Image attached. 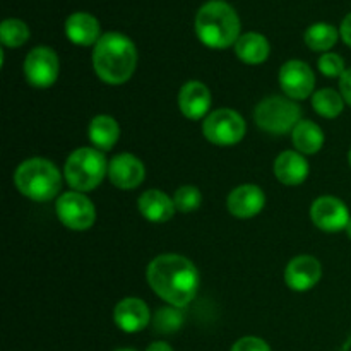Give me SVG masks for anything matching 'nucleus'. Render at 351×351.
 Returning <instances> with one entry per match:
<instances>
[{
	"mask_svg": "<svg viewBox=\"0 0 351 351\" xmlns=\"http://www.w3.org/2000/svg\"><path fill=\"white\" fill-rule=\"evenodd\" d=\"M151 290L173 307H187L199 290V271L187 257L161 254L154 257L146 271Z\"/></svg>",
	"mask_w": 351,
	"mask_h": 351,
	"instance_id": "nucleus-1",
	"label": "nucleus"
},
{
	"mask_svg": "<svg viewBox=\"0 0 351 351\" xmlns=\"http://www.w3.org/2000/svg\"><path fill=\"white\" fill-rule=\"evenodd\" d=\"M137 65L136 45L120 33H106L93 50V67L105 84L119 86L132 77Z\"/></svg>",
	"mask_w": 351,
	"mask_h": 351,
	"instance_id": "nucleus-2",
	"label": "nucleus"
},
{
	"mask_svg": "<svg viewBox=\"0 0 351 351\" xmlns=\"http://www.w3.org/2000/svg\"><path fill=\"white\" fill-rule=\"evenodd\" d=\"M195 33L206 47L223 50L239 41L240 19L230 3L211 0L195 16Z\"/></svg>",
	"mask_w": 351,
	"mask_h": 351,
	"instance_id": "nucleus-3",
	"label": "nucleus"
},
{
	"mask_svg": "<svg viewBox=\"0 0 351 351\" xmlns=\"http://www.w3.org/2000/svg\"><path fill=\"white\" fill-rule=\"evenodd\" d=\"M14 184L24 197L36 202H48L60 192L62 177L50 160L31 158L17 167Z\"/></svg>",
	"mask_w": 351,
	"mask_h": 351,
	"instance_id": "nucleus-4",
	"label": "nucleus"
},
{
	"mask_svg": "<svg viewBox=\"0 0 351 351\" xmlns=\"http://www.w3.org/2000/svg\"><path fill=\"white\" fill-rule=\"evenodd\" d=\"M108 161L96 147H79L65 161L64 177L75 192H89L108 175Z\"/></svg>",
	"mask_w": 351,
	"mask_h": 351,
	"instance_id": "nucleus-5",
	"label": "nucleus"
},
{
	"mask_svg": "<svg viewBox=\"0 0 351 351\" xmlns=\"http://www.w3.org/2000/svg\"><path fill=\"white\" fill-rule=\"evenodd\" d=\"M254 120L257 127L269 134L293 132L295 127L300 122V108L290 98L283 96H269L264 98L254 110Z\"/></svg>",
	"mask_w": 351,
	"mask_h": 351,
	"instance_id": "nucleus-6",
	"label": "nucleus"
},
{
	"mask_svg": "<svg viewBox=\"0 0 351 351\" xmlns=\"http://www.w3.org/2000/svg\"><path fill=\"white\" fill-rule=\"evenodd\" d=\"M247 123L239 112L219 108L209 113L202 122V134L216 146H233L245 137Z\"/></svg>",
	"mask_w": 351,
	"mask_h": 351,
	"instance_id": "nucleus-7",
	"label": "nucleus"
},
{
	"mask_svg": "<svg viewBox=\"0 0 351 351\" xmlns=\"http://www.w3.org/2000/svg\"><path fill=\"white\" fill-rule=\"evenodd\" d=\"M58 219L64 226L74 232L89 230L96 221V209L93 202L82 192H65L55 204Z\"/></svg>",
	"mask_w": 351,
	"mask_h": 351,
	"instance_id": "nucleus-8",
	"label": "nucleus"
},
{
	"mask_svg": "<svg viewBox=\"0 0 351 351\" xmlns=\"http://www.w3.org/2000/svg\"><path fill=\"white\" fill-rule=\"evenodd\" d=\"M58 57L51 48L36 47L27 53L24 60L26 81L34 88H50L58 77Z\"/></svg>",
	"mask_w": 351,
	"mask_h": 351,
	"instance_id": "nucleus-9",
	"label": "nucleus"
},
{
	"mask_svg": "<svg viewBox=\"0 0 351 351\" xmlns=\"http://www.w3.org/2000/svg\"><path fill=\"white\" fill-rule=\"evenodd\" d=\"M312 223L326 233H338L346 230L351 216L345 202L332 195H322L312 202Z\"/></svg>",
	"mask_w": 351,
	"mask_h": 351,
	"instance_id": "nucleus-10",
	"label": "nucleus"
},
{
	"mask_svg": "<svg viewBox=\"0 0 351 351\" xmlns=\"http://www.w3.org/2000/svg\"><path fill=\"white\" fill-rule=\"evenodd\" d=\"M280 84L287 98L305 99L314 95L315 75L305 62L290 60L280 69Z\"/></svg>",
	"mask_w": 351,
	"mask_h": 351,
	"instance_id": "nucleus-11",
	"label": "nucleus"
},
{
	"mask_svg": "<svg viewBox=\"0 0 351 351\" xmlns=\"http://www.w3.org/2000/svg\"><path fill=\"white\" fill-rule=\"evenodd\" d=\"M146 177V170L139 158L134 154L123 153L112 158L108 165V178L117 189L122 191H132L139 187Z\"/></svg>",
	"mask_w": 351,
	"mask_h": 351,
	"instance_id": "nucleus-12",
	"label": "nucleus"
},
{
	"mask_svg": "<svg viewBox=\"0 0 351 351\" xmlns=\"http://www.w3.org/2000/svg\"><path fill=\"white\" fill-rule=\"evenodd\" d=\"M321 276V263L312 256L293 257L285 269V283L293 291H308L319 283Z\"/></svg>",
	"mask_w": 351,
	"mask_h": 351,
	"instance_id": "nucleus-13",
	"label": "nucleus"
},
{
	"mask_svg": "<svg viewBox=\"0 0 351 351\" xmlns=\"http://www.w3.org/2000/svg\"><path fill=\"white\" fill-rule=\"evenodd\" d=\"M266 204V195L263 189L257 185L245 184L240 187L233 189L226 199L230 215H233L239 219H250L259 215Z\"/></svg>",
	"mask_w": 351,
	"mask_h": 351,
	"instance_id": "nucleus-14",
	"label": "nucleus"
},
{
	"mask_svg": "<svg viewBox=\"0 0 351 351\" xmlns=\"http://www.w3.org/2000/svg\"><path fill=\"white\" fill-rule=\"evenodd\" d=\"M178 108L189 120L204 119L211 108V91L199 81H189L178 93Z\"/></svg>",
	"mask_w": 351,
	"mask_h": 351,
	"instance_id": "nucleus-15",
	"label": "nucleus"
},
{
	"mask_svg": "<svg viewBox=\"0 0 351 351\" xmlns=\"http://www.w3.org/2000/svg\"><path fill=\"white\" fill-rule=\"evenodd\" d=\"M113 319L123 332H139L149 324L151 312L141 298L127 297L117 304Z\"/></svg>",
	"mask_w": 351,
	"mask_h": 351,
	"instance_id": "nucleus-16",
	"label": "nucleus"
},
{
	"mask_svg": "<svg viewBox=\"0 0 351 351\" xmlns=\"http://www.w3.org/2000/svg\"><path fill=\"white\" fill-rule=\"evenodd\" d=\"M137 208H139L141 215L151 223L170 221L177 209L173 199L168 197L165 192L158 191V189H149V191L143 192L137 201Z\"/></svg>",
	"mask_w": 351,
	"mask_h": 351,
	"instance_id": "nucleus-17",
	"label": "nucleus"
},
{
	"mask_svg": "<svg viewBox=\"0 0 351 351\" xmlns=\"http://www.w3.org/2000/svg\"><path fill=\"white\" fill-rule=\"evenodd\" d=\"M274 175L285 185H300L308 177V163L298 151H283L274 161Z\"/></svg>",
	"mask_w": 351,
	"mask_h": 351,
	"instance_id": "nucleus-18",
	"label": "nucleus"
},
{
	"mask_svg": "<svg viewBox=\"0 0 351 351\" xmlns=\"http://www.w3.org/2000/svg\"><path fill=\"white\" fill-rule=\"evenodd\" d=\"M65 34L72 43L81 47L96 45L101 38L98 19L88 12H75L69 16L65 21Z\"/></svg>",
	"mask_w": 351,
	"mask_h": 351,
	"instance_id": "nucleus-19",
	"label": "nucleus"
},
{
	"mask_svg": "<svg viewBox=\"0 0 351 351\" xmlns=\"http://www.w3.org/2000/svg\"><path fill=\"white\" fill-rule=\"evenodd\" d=\"M269 41L259 33H247L235 43V53L243 64L259 65L269 57Z\"/></svg>",
	"mask_w": 351,
	"mask_h": 351,
	"instance_id": "nucleus-20",
	"label": "nucleus"
},
{
	"mask_svg": "<svg viewBox=\"0 0 351 351\" xmlns=\"http://www.w3.org/2000/svg\"><path fill=\"white\" fill-rule=\"evenodd\" d=\"M120 137V127L110 115H98L89 123V141L99 151H110Z\"/></svg>",
	"mask_w": 351,
	"mask_h": 351,
	"instance_id": "nucleus-21",
	"label": "nucleus"
},
{
	"mask_svg": "<svg viewBox=\"0 0 351 351\" xmlns=\"http://www.w3.org/2000/svg\"><path fill=\"white\" fill-rule=\"evenodd\" d=\"M291 137L295 147L302 154H315L324 146V132L317 123L311 120H300L291 132Z\"/></svg>",
	"mask_w": 351,
	"mask_h": 351,
	"instance_id": "nucleus-22",
	"label": "nucleus"
},
{
	"mask_svg": "<svg viewBox=\"0 0 351 351\" xmlns=\"http://www.w3.org/2000/svg\"><path fill=\"white\" fill-rule=\"evenodd\" d=\"M312 106L324 119H336L338 115H341L343 108H345V99H343L341 93L335 91V89H319L312 95Z\"/></svg>",
	"mask_w": 351,
	"mask_h": 351,
	"instance_id": "nucleus-23",
	"label": "nucleus"
},
{
	"mask_svg": "<svg viewBox=\"0 0 351 351\" xmlns=\"http://www.w3.org/2000/svg\"><path fill=\"white\" fill-rule=\"evenodd\" d=\"M338 41V29L328 23L312 24L305 31V43L314 51H329Z\"/></svg>",
	"mask_w": 351,
	"mask_h": 351,
	"instance_id": "nucleus-24",
	"label": "nucleus"
},
{
	"mask_svg": "<svg viewBox=\"0 0 351 351\" xmlns=\"http://www.w3.org/2000/svg\"><path fill=\"white\" fill-rule=\"evenodd\" d=\"M29 38V27L21 19H5L0 26V40L5 47L17 48Z\"/></svg>",
	"mask_w": 351,
	"mask_h": 351,
	"instance_id": "nucleus-25",
	"label": "nucleus"
},
{
	"mask_svg": "<svg viewBox=\"0 0 351 351\" xmlns=\"http://www.w3.org/2000/svg\"><path fill=\"white\" fill-rule=\"evenodd\" d=\"M184 324V314L178 311V307H165L160 308L154 315V328L160 332H175Z\"/></svg>",
	"mask_w": 351,
	"mask_h": 351,
	"instance_id": "nucleus-26",
	"label": "nucleus"
},
{
	"mask_svg": "<svg viewBox=\"0 0 351 351\" xmlns=\"http://www.w3.org/2000/svg\"><path fill=\"white\" fill-rule=\"evenodd\" d=\"M175 208L182 213H192L201 206L202 194L197 187L194 185H184V187L177 189L173 194Z\"/></svg>",
	"mask_w": 351,
	"mask_h": 351,
	"instance_id": "nucleus-27",
	"label": "nucleus"
},
{
	"mask_svg": "<svg viewBox=\"0 0 351 351\" xmlns=\"http://www.w3.org/2000/svg\"><path fill=\"white\" fill-rule=\"evenodd\" d=\"M319 71L326 77H341L345 74V60L338 53H324L319 58Z\"/></svg>",
	"mask_w": 351,
	"mask_h": 351,
	"instance_id": "nucleus-28",
	"label": "nucleus"
},
{
	"mask_svg": "<svg viewBox=\"0 0 351 351\" xmlns=\"http://www.w3.org/2000/svg\"><path fill=\"white\" fill-rule=\"evenodd\" d=\"M232 351H271V348L264 339L256 338V336H245L233 345Z\"/></svg>",
	"mask_w": 351,
	"mask_h": 351,
	"instance_id": "nucleus-29",
	"label": "nucleus"
},
{
	"mask_svg": "<svg viewBox=\"0 0 351 351\" xmlns=\"http://www.w3.org/2000/svg\"><path fill=\"white\" fill-rule=\"evenodd\" d=\"M339 93L343 99L351 106V69H346L345 74L339 77Z\"/></svg>",
	"mask_w": 351,
	"mask_h": 351,
	"instance_id": "nucleus-30",
	"label": "nucleus"
},
{
	"mask_svg": "<svg viewBox=\"0 0 351 351\" xmlns=\"http://www.w3.org/2000/svg\"><path fill=\"white\" fill-rule=\"evenodd\" d=\"M339 33H341L343 41H345L348 47H351V12L345 17V19H343L341 29H339Z\"/></svg>",
	"mask_w": 351,
	"mask_h": 351,
	"instance_id": "nucleus-31",
	"label": "nucleus"
},
{
	"mask_svg": "<svg viewBox=\"0 0 351 351\" xmlns=\"http://www.w3.org/2000/svg\"><path fill=\"white\" fill-rule=\"evenodd\" d=\"M146 351H173V350H171V346L168 345V343L156 341V343H153V345L147 346Z\"/></svg>",
	"mask_w": 351,
	"mask_h": 351,
	"instance_id": "nucleus-32",
	"label": "nucleus"
},
{
	"mask_svg": "<svg viewBox=\"0 0 351 351\" xmlns=\"http://www.w3.org/2000/svg\"><path fill=\"white\" fill-rule=\"evenodd\" d=\"M346 233H348V237H350V239H351V219H350L348 226H346Z\"/></svg>",
	"mask_w": 351,
	"mask_h": 351,
	"instance_id": "nucleus-33",
	"label": "nucleus"
},
{
	"mask_svg": "<svg viewBox=\"0 0 351 351\" xmlns=\"http://www.w3.org/2000/svg\"><path fill=\"white\" fill-rule=\"evenodd\" d=\"M117 351H136V350H130V348H120V350H117Z\"/></svg>",
	"mask_w": 351,
	"mask_h": 351,
	"instance_id": "nucleus-34",
	"label": "nucleus"
},
{
	"mask_svg": "<svg viewBox=\"0 0 351 351\" xmlns=\"http://www.w3.org/2000/svg\"><path fill=\"white\" fill-rule=\"evenodd\" d=\"M348 161H350V167H351V149H350V154H348Z\"/></svg>",
	"mask_w": 351,
	"mask_h": 351,
	"instance_id": "nucleus-35",
	"label": "nucleus"
}]
</instances>
